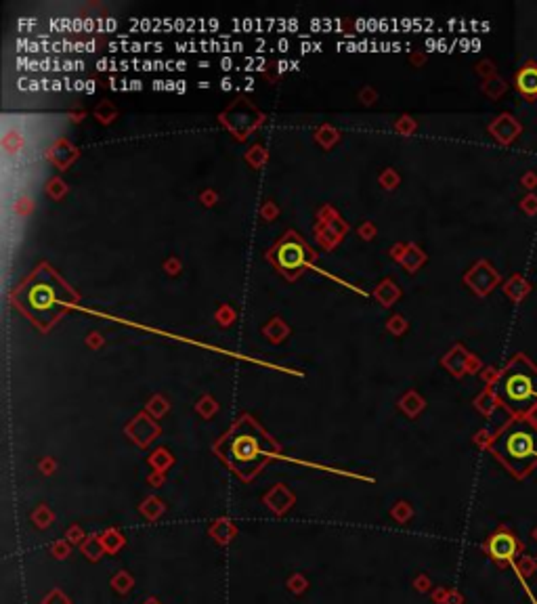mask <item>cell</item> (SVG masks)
I'll return each instance as SVG.
<instances>
[{
    "label": "cell",
    "instance_id": "5b68a950",
    "mask_svg": "<svg viewBox=\"0 0 537 604\" xmlns=\"http://www.w3.org/2000/svg\"><path fill=\"white\" fill-rule=\"evenodd\" d=\"M483 550H485V554H487L495 564H500V567H512V571L519 575V579L523 581L525 590H527L529 596H531V590H529V586L525 583V579H523V575H521V571H519V558H521V554H523V542L519 540V535H516L514 531H510L508 527L495 529V531L485 540Z\"/></svg>",
    "mask_w": 537,
    "mask_h": 604
},
{
    "label": "cell",
    "instance_id": "7a4b0ae2",
    "mask_svg": "<svg viewBox=\"0 0 537 604\" xmlns=\"http://www.w3.org/2000/svg\"><path fill=\"white\" fill-rule=\"evenodd\" d=\"M214 449L227 462V466L246 481H250L273 455H277L275 441L248 416L233 424Z\"/></svg>",
    "mask_w": 537,
    "mask_h": 604
},
{
    "label": "cell",
    "instance_id": "8992f818",
    "mask_svg": "<svg viewBox=\"0 0 537 604\" xmlns=\"http://www.w3.org/2000/svg\"><path fill=\"white\" fill-rule=\"evenodd\" d=\"M269 258L273 260V265H275L282 273L294 277L299 271H302V269L308 265V260H311V250H308V245L302 242L296 233H288V236H284V238L277 242V245L269 252Z\"/></svg>",
    "mask_w": 537,
    "mask_h": 604
},
{
    "label": "cell",
    "instance_id": "ba28073f",
    "mask_svg": "<svg viewBox=\"0 0 537 604\" xmlns=\"http://www.w3.org/2000/svg\"><path fill=\"white\" fill-rule=\"evenodd\" d=\"M145 604H158V603H145Z\"/></svg>",
    "mask_w": 537,
    "mask_h": 604
},
{
    "label": "cell",
    "instance_id": "52a82bcc",
    "mask_svg": "<svg viewBox=\"0 0 537 604\" xmlns=\"http://www.w3.org/2000/svg\"><path fill=\"white\" fill-rule=\"evenodd\" d=\"M514 84H516V91H519L523 97H527V99H537V63L536 61L525 63V65L516 71Z\"/></svg>",
    "mask_w": 537,
    "mask_h": 604
},
{
    "label": "cell",
    "instance_id": "3957f363",
    "mask_svg": "<svg viewBox=\"0 0 537 604\" xmlns=\"http://www.w3.org/2000/svg\"><path fill=\"white\" fill-rule=\"evenodd\" d=\"M489 451L512 477H529L537 468V424L527 418L510 420L495 432Z\"/></svg>",
    "mask_w": 537,
    "mask_h": 604
},
{
    "label": "cell",
    "instance_id": "6da1fadb",
    "mask_svg": "<svg viewBox=\"0 0 537 604\" xmlns=\"http://www.w3.org/2000/svg\"><path fill=\"white\" fill-rule=\"evenodd\" d=\"M76 301V292L51 267H40L13 292V302L42 330L51 327Z\"/></svg>",
    "mask_w": 537,
    "mask_h": 604
},
{
    "label": "cell",
    "instance_id": "277c9868",
    "mask_svg": "<svg viewBox=\"0 0 537 604\" xmlns=\"http://www.w3.org/2000/svg\"><path fill=\"white\" fill-rule=\"evenodd\" d=\"M495 399L514 416L525 418L537 410V365L527 355H516L493 384Z\"/></svg>",
    "mask_w": 537,
    "mask_h": 604
}]
</instances>
